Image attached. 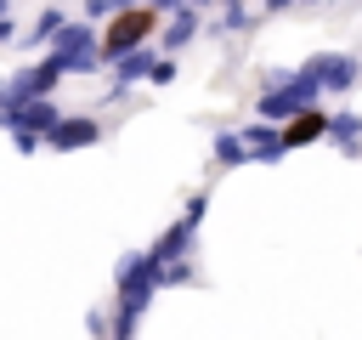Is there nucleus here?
Returning <instances> with one entry per match:
<instances>
[{
  "instance_id": "nucleus-1",
  "label": "nucleus",
  "mask_w": 362,
  "mask_h": 340,
  "mask_svg": "<svg viewBox=\"0 0 362 340\" xmlns=\"http://www.w3.org/2000/svg\"><path fill=\"white\" fill-rule=\"evenodd\" d=\"M147 34H158V11H153L147 0H136V6H119V11L107 17V28H102L96 51H102V62H113V57H124V51L147 45Z\"/></svg>"
},
{
  "instance_id": "nucleus-2",
  "label": "nucleus",
  "mask_w": 362,
  "mask_h": 340,
  "mask_svg": "<svg viewBox=\"0 0 362 340\" xmlns=\"http://www.w3.org/2000/svg\"><path fill=\"white\" fill-rule=\"evenodd\" d=\"M300 74H311L322 91H351V85H356V74H362V62H356L351 51H317V57H305V62H300Z\"/></svg>"
},
{
  "instance_id": "nucleus-3",
  "label": "nucleus",
  "mask_w": 362,
  "mask_h": 340,
  "mask_svg": "<svg viewBox=\"0 0 362 340\" xmlns=\"http://www.w3.org/2000/svg\"><path fill=\"white\" fill-rule=\"evenodd\" d=\"M198 23H204V11H198V6H175V11H170V23L158 28V51H164V57H175L181 45H192V40H198Z\"/></svg>"
},
{
  "instance_id": "nucleus-4",
  "label": "nucleus",
  "mask_w": 362,
  "mask_h": 340,
  "mask_svg": "<svg viewBox=\"0 0 362 340\" xmlns=\"http://www.w3.org/2000/svg\"><path fill=\"white\" fill-rule=\"evenodd\" d=\"M322 136H328V113L317 102L283 119V147H305V142H322Z\"/></svg>"
},
{
  "instance_id": "nucleus-5",
  "label": "nucleus",
  "mask_w": 362,
  "mask_h": 340,
  "mask_svg": "<svg viewBox=\"0 0 362 340\" xmlns=\"http://www.w3.org/2000/svg\"><path fill=\"white\" fill-rule=\"evenodd\" d=\"M153 62H158V51H153V45H136V51L113 57V91H124V85L147 79V74H153Z\"/></svg>"
},
{
  "instance_id": "nucleus-6",
  "label": "nucleus",
  "mask_w": 362,
  "mask_h": 340,
  "mask_svg": "<svg viewBox=\"0 0 362 340\" xmlns=\"http://www.w3.org/2000/svg\"><path fill=\"white\" fill-rule=\"evenodd\" d=\"M102 136V125L96 119H57L51 130H45V142L51 147H85V142H96Z\"/></svg>"
},
{
  "instance_id": "nucleus-7",
  "label": "nucleus",
  "mask_w": 362,
  "mask_h": 340,
  "mask_svg": "<svg viewBox=\"0 0 362 340\" xmlns=\"http://www.w3.org/2000/svg\"><path fill=\"white\" fill-rule=\"evenodd\" d=\"M328 142L356 159L362 153V113H328Z\"/></svg>"
},
{
  "instance_id": "nucleus-8",
  "label": "nucleus",
  "mask_w": 362,
  "mask_h": 340,
  "mask_svg": "<svg viewBox=\"0 0 362 340\" xmlns=\"http://www.w3.org/2000/svg\"><path fill=\"white\" fill-rule=\"evenodd\" d=\"M243 147H249V159H277V153H283V130H272V125H243Z\"/></svg>"
},
{
  "instance_id": "nucleus-9",
  "label": "nucleus",
  "mask_w": 362,
  "mask_h": 340,
  "mask_svg": "<svg viewBox=\"0 0 362 340\" xmlns=\"http://www.w3.org/2000/svg\"><path fill=\"white\" fill-rule=\"evenodd\" d=\"M249 23H255V11L243 0H221V34H243Z\"/></svg>"
},
{
  "instance_id": "nucleus-10",
  "label": "nucleus",
  "mask_w": 362,
  "mask_h": 340,
  "mask_svg": "<svg viewBox=\"0 0 362 340\" xmlns=\"http://www.w3.org/2000/svg\"><path fill=\"white\" fill-rule=\"evenodd\" d=\"M215 159H221V164H243V159H249L243 136H238V130H221V136H215Z\"/></svg>"
},
{
  "instance_id": "nucleus-11",
  "label": "nucleus",
  "mask_w": 362,
  "mask_h": 340,
  "mask_svg": "<svg viewBox=\"0 0 362 340\" xmlns=\"http://www.w3.org/2000/svg\"><path fill=\"white\" fill-rule=\"evenodd\" d=\"M62 23H68V17H62V11L51 6V11H40V23H34V34H28V40H45V45H51V34H57Z\"/></svg>"
},
{
  "instance_id": "nucleus-12",
  "label": "nucleus",
  "mask_w": 362,
  "mask_h": 340,
  "mask_svg": "<svg viewBox=\"0 0 362 340\" xmlns=\"http://www.w3.org/2000/svg\"><path fill=\"white\" fill-rule=\"evenodd\" d=\"M113 11H119L113 0H85V23H107Z\"/></svg>"
},
{
  "instance_id": "nucleus-13",
  "label": "nucleus",
  "mask_w": 362,
  "mask_h": 340,
  "mask_svg": "<svg viewBox=\"0 0 362 340\" xmlns=\"http://www.w3.org/2000/svg\"><path fill=\"white\" fill-rule=\"evenodd\" d=\"M147 79H153V85H170V79H175V57H158V62H153V74H147Z\"/></svg>"
},
{
  "instance_id": "nucleus-14",
  "label": "nucleus",
  "mask_w": 362,
  "mask_h": 340,
  "mask_svg": "<svg viewBox=\"0 0 362 340\" xmlns=\"http://www.w3.org/2000/svg\"><path fill=\"white\" fill-rule=\"evenodd\" d=\"M6 40H17V23H11V17H0V45H6Z\"/></svg>"
},
{
  "instance_id": "nucleus-15",
  "label": "nucleus",
  "mask_w": 362,
  "mask_h": 340,
  "mask_svg": "<svg viewBox=\"0 0 362 340\" xmlns=\"http://www.w3.org/2000/svg\"><path fill=\"white\" fill-rule=\"evenodd\" d=\"M147 6H153V11L164 17V11H175V6H187V0H147Z\"/></svg>"
},
{
  "instance_id": "nucleus-16",
  "label": "nucleus",
  "mask_w": 362,
  "mask_h": 340,
  "mask_svg": "<svg viewBox=\"0 0 362 340\" xmlns=\"http://www.w3.org/2000/svg\"><path fill=\"white\" fill-rule=\"evenodd\" d=\"M187 6H198V11H204V6H221V0H187Z\"/></svg>"
},
{
  "instance_id": "nucleus-17",
  "label": "nucleus",
  "mask_w": 362,
  "mask_h": 340,
  "mask_svg": "<svg viewBox=\"0 0 362 340\" xmlns=\"http://www.w3.org/2000/svg\"><path fill=\"white\" fill-rule=\"evenodd\" d=\"M6 6H11V0H0V17H6Z\"/></svg>"
},
{
  "instance_id": "nucleus-18",
  "label": "nucleus",
  "mask_w": 362,
  "mask_h": 340,
  "mask_svg": "<svg viewBox=\"0 0 362 340\" xmlns=\"http://www.w3.org/2000/svg\"><path fill=\"white\" fill-rule=\"evenodd\" d=\"M300 6H322V0H300Z\"/></svg>"
},
{
  "instance_id": "nucleus-19",
  "label": "nucleus",
  "mask_w": 362,
  "mask_h": 340,
  "mask_svg": "<svg viewBox=\"0 0 362 340\" xmlns=\"http://www.w3.org/2000/svg\"><path fill=\"white\" fill-rule=\"evenodd\" d=\"M345 6H356V0H345Z\"/></svg>"
}]
</instances>
